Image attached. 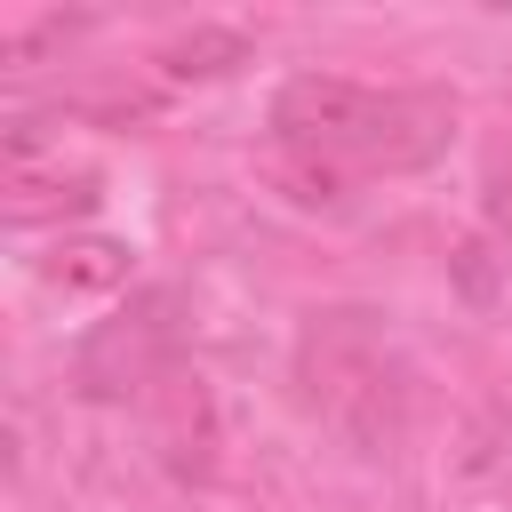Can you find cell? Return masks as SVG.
<instances>
[{
  "label": "cell",
  "mask_w": 512,
  "mask_h": 512,
  "mask_svg": "<svg viewBox=\"0 0 512 512\" xmlns=\"http://www.w3.org/2000/svg\"><path fill=\"white\" fill-rule=\"evenodd\" d=\"M448 128H456V96H440V88H368V80H336V72H296L272 96V144L336 160L344 176L424 168L448 152Z\"/></svg>",
  "instance_id": "cell-1"
},
{
  "label": "cell",
  "mask_w": 512,
  "mask_h": 512,
  "mask_svg": "<svg viewBox=\"0 0 512 512\" xmlns=\"http://www.w3.org/2000/svg\"><path fill=\"white\" fill-rule=\"evenodd\" d=\"M296 392L352 448L392 456L408 440V352L368 304H320L296 328Z\"/></svg>",
  "instance_id": "cell-2"
},
{
  "label": "cell",
  "mask_w": 512,
  "mask_h": 512,
  "mask_svg": "<svg viewBox=\"0 0 512 512\" xmlns=\"http://www.w3.org/2000/svg\"><path fill=\"white\" fill-rule=\"evenodd\" d=\"M176 344H184L176 296H168V288H144V296H128L112 320L88 328V344H80V392H88V400H144L168 368H184Z\"/></svg>",
  "instance_id": "cell-3"
},
{
  "label": "cell",
  "mask_w": 512,
  "mask_h": 512,
  "mask_svg": "<svg viewBox=\"0 0 512 512\" xmlns=\"http://www.w3.org/2000/svg\"><path fill=\"white\" fill-rule=\"evenodd\" d=\"M104 200V176L88 168V160H40L24 136H8V176H0V216L16 224V232H32V224H72V216H88Z\"/></svg>",
  "instance_id": "cell-4"
},
{
  "label": "cell",
  "mask_w": 512,
  "mask_h": 512,
  "mask_svg": "<svg viewBox=\"0 0 512 512\" xmlns=\"http://www.w3.org/2000/svg\"><path fill=\"white\" fill-rule=\"evenodd\" d=\"M144 408H152V448H160V464H168L176 480H208V472H216V400H208V384H200L192 368H168V376L144 392Z\"/></svg>",
  "instance_id": "cell-5"
},
{
  "label": "cell",
  "mask_w": 512,
  "mask_h": 512,
  "mask_svg": "<svg viewBox=\"0 0 512 512\" xmlns=\"http://www.w3.org/2000/svg\"><path fill=\"white\" fill-rule=\"evenodd\" d=\"M152 64H160L168 80H216V72L248 64V32H232V24H192V32H184V40H168Z\"/></svg>",
  "instance_id": "cell-6"
},
{
  "label": "cell",
  "mask_w": 512,
  "mask_h": 512,
  "mask_svg": "<svg viewBox=\"0 0 512 512\" xmlns=\"http://www.w3.org/2000/svg\"><path fill=\"white\" fill-rule=\"evenodd\" d=\"M264 176H272L296 208H336V200L352 192V176H344L336 160H312V152H296V144H272V152H264Z\"/></svg>",
  "instance_id": "cell-7"
},
{
  "label": "cell",
  "mask_w": 512,
  "mask_h": 512,
  "mask_svg": "<svg viewBox=\"0 0 512 512\" xmlns=\"http://www.w3.org/2000/svg\"><path fill=\"white\" fill-rule=\"evenodd\" d=\"M48 280L56 288H120L128 280V248L120 240H72L48 256Z\"/></svg>",
  "instance_id": "cell-8"
},
{
  "label": "cell",
  "mask_w": 512,
  "mask_h": 512,
  "mask_svg": "<svg viewBox=\"0 0 512 512\" xmlns=\"http://www.w3.org/2000/svg\"><path fill=\"white\" fill-rule=\"evenodd\" d=\"M480 200H488V224L512 232V96H504L496 136H488V152H480Z\"/></svg>",
  "instance_id": "cell-9"
}]
</instances>
